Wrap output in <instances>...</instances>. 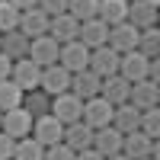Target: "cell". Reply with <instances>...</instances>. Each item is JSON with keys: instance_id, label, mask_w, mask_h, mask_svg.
Wrapping results in <instances>:
<instances>
[{"instance_id": "1", "label": "cell", "mask_w": 160, "mask_h": 160, "mask_svg": "<svg viewBox=\"0 0 160 160\" xmlns=\"http://www.w3.org/2000/svg\"><path fill=\"white\" fill-rule=\"evenodd\" d=\"M80 112H83V99L77 96V93H58V96H51V115L58 118L61 125H71L80 118Z\"/></svg>"}, {"instance_id": "2", "label": "cell", "mask_w": 160, "mask_h": 160, "mask_svg": "<svg viewBox=\"0 0 160 160\" xmlns=\"http://www.w3.org/2000/svg\"><path fill=\"white\" fill-rule=\"evenodd\" d=\"M138 32H141V29H135L128 19H122V22L109 26L106 45H109L112 51H118V55H125V51H135V48H138Z\"/></svg>"}, {"instance_id": "3", "label": "cell", "mask_w": 160, "mask_h": 160, "mask_svg": "<svg viewBox=\"0 0 160 160\" xmlns=\"http://www.w3.org/2000/svg\"><path fill=\"white\" fill-rule=\"evenodd\" d=\"M32 122H35V118L19 106V109H10V112L0 115V131L10 135L13 141H19V138H26V135H32Z\"/></svg>"}, {"instance_id": "4", "label": "cell", "mask_w": 160, "mask_h": 160, "mask_svg": "<svg viewBox=\"0 0 160 160\" xmlns=\"http://www.w3.org/2000/svg\"><path fill=\"white\" fill-rule=\"evenodd\" d=\"M58 55H61V45H58L48 32H45V35H38V38H29V61H35L38 68L58 64Z\"/></svg>"}, {"instance_id": "5", "label": "cell", "mask_w": 160, "mask_h": 160, "mask_svg": "<svg viewBox=\"0 0 160 160\" xmlns=\"http://www.w3.org/2000/svg\"><path fill=\"white\" fill-rule=\"evenodd\" d=\"M38 90H45L48 96L68 93V90H71V71H68V68H61V64H48V68H42Z\"/></svg>"}, {"instance_id": "6", "label": "cell", "mask_w": 160, "mask_h": 160, "mask_svg": "<svg viewBox=\"0 0 160 160\" xmlns=\"http://www.w3.org/2000/svg\"><path fill=\"white\" fill-rule=\"evenodd\" d=\"M118 51H112L109 45H96V48H90V64L87 68L96 74V77H112L118 74Z\"/></svg>"}, {"instance_id": "7", "label": "cell", "mask_w": 160, "mask_h": 160, "mask_svg": "<svg viewBox=\"0 0 160 160\" xmlns=\"http://www.w3.org/2000/svg\"><path fill=\"white\" fill-rule=\"evenodd\" d=\"M32 138L42 144V148H51V144H58L64 138V125L51 112H45V115H38L35 122H32Z\"/></svg>"}, {"instance_id": "8", "label": "cell", "mask_w": 160, "mask_h": 160, "mask_svg": "<svg viewBox=\"0 0 160 160\" xmlns=\"http://www.w3.org/2000/svg\"><path fill=\"white\" fill-rule=\"evenodd\" d=\"M38 77H42V68H38L35 61H29V58L13 61V68H10V80H13V83H16L22 93L38 90Z\"/></svg>"}, {"instance_id": "9", "label": "cell", "mask_w": 160, "mask_h": 160, "mask_svg": "<svg viewBox=\"0 0 160 160\" xmlns=\"http://www.w3.org/2000/svg\"><path fill=\"white\" fill-rule=\"evenodd\" d=\"M112 102H106L102 96H93V99H83V112H80V122H87L90 128H102L112 122Z\"/></svg>"}, {"instance_id": "10", "label": "cell", "mask_w": 160, "mask_h": 160, "mask_svg": "<svg viewBox=\"0 0 160 160\" xmlns=\"http://www.w3.org/2000/svg\"><path fill=\"white\" fill-rule=\"evenodd\" d=\"M58 64H61V68H68L71 74L83 71L87 64H90V48L80 42V38H74V42H64V45H61V55H58Z\"/></svg>"}, {"instance_id": "11", "label": "cell", "mask_w": 160, "mask_h": 160, "mask_svg": "<svg viewBox=\"0 0 160 160\" xmlns=\"http://www.w3.org/2000/svg\"><path fill=\"white\" fill-rule=\"evenodd\" d=\"M96 154L102 157H112V154H122V131L112 128V125H102V128H93V144H90Z\"/></svg>"}, {"instance_id": "12", "label": "cell", "mask_w": 160, "mask_h": 160, "mask_svg": "<svg viewBox=\"0 0 160 160\" xmlns=\"http://www.w3.org/2000/svg\"><path fill=\"white\" fill-rule=\"evenodd\" d=\"M148 61L151 58H144L141 51H125L122 58H118V74H122L128 83H138V80H148Z\"/></svg>"}, {"instance_id": "13", "label": "cell", "mask_w": 160, "mask_h": 160, "mask_svg": "<svg viewBox=\"0 0 160 160\" xmlns=\"http://www.w3.org/2000/svg\"><path fill=\"white\" fill-rule=\"evenodd\" d=\"M48 35L55 38L58 45L74 42V38L80 35V19L71 16V13H58V16H51V22H48Z\"/></svg>"}, {"instance_id": "14", "label": "cell", "mask_w": 160, "mask_h": 160, "mask_svg": "<svg viewBox=\"0 0 160 160\" xmlns=\"http://www.w3.org/2000/svg\"><path fill=\"white\" fill-rule=\"evenodd\" d=\"M128 102L135 106V109H154L160 102V90L154 80H138V83H131V93H128Z\"/></svg>"}, {"instance_id": "15", "label": "cell", "mask_w": 160, "mask_h": 160, "mask_svg": "<svg viewBox=\"0 0 160 160\" xmlns=\"http://www.w3.org/2000/svg\"><path fill=\"white\" fill-rule=\"evenodd\" d=\"M125 19L135 26V29H151V26H157V7L148 3V0H128Z\"/></svg>"}, {"instance_id": "16", "label": "cell", "mask_w": 160, "mask_h": 160, "mask_svg": "<svg viewBox=\"0 0 160 160\" xmlns=\"http://www.w3.org/2000/svg\"><path fill=\"white\" fill-rule=\"evenodd\" d=\"M128 93H131V83L122 77V74H112V77H102V87H99V96L112 106H122L128 102Z\"/></svg>"}, {"instance_id": "17", "label": "cell", "mask_w": 160, "mask_h": 160, "mask_svg": "<svg viewBox=\"0 0 160 160\" xmlns=\"http://www.w3.org/2000/svg\"><path fill=\"white\" fill-rule=\"evenodd\" d=\"M48 22H51V16H45L38 7L19 13V32H22L26 38H38V35H45V32H48Z\"/></svg>"}, {"instance_id": "18", "label": "cell", "mask_w": 160, "mask_h": 160, "mask_svg": "<svg viewBox=\"0 0 160 160\" xmlns=\"http://www.w3.org/2000/svg\"><path fill=\"white\" fill-rule=\"evenodd\" d=\"M99 87H102V77H96L90 68L71 74V93H77L80 99H93V96H99Z\"/></svg>"}, {"instance_id": "19", "label": "cell", "mask_w": 160, "mask_h": 160, "mask_svg": "<svg viewBox=\"0 0 160 160\" xmlns=\"http://www.w3.org/2000/svg\"><path fill=\"white\" fill-rule=\"evenodd\" d=\"M61 141L68 144L71 151H83V148H90V144H93V128L77 118V122L64 125V138H61Z\"/></svg>"}, {"instance_id": "20", "label": "cell", "mask_w": 160, "mask_h": 160, "mask_svg": "<svg viewBox=\"0 0 160 160\" xmlns=\"http://www.w3.org/2000/svg\"><path fill=\"white\" fill-rule=\"evenodd\" d=\"M0 51L10 58V61H19V58H29V38H26L19 29L3 32L0 35Z\"/></svg>"}, {"instance_id": "21", "label": "cell", "mask_w": 160, "mask_h": 160, "mask_svg": "<svg viewBox=\"0 0 160 160\" xmlns=\"http://www.w3.org/2000/svg\"><path fill=\"white\" fill-rule=\"evenodd\" d=\"M106 35H109V26H106L99 16H93V19H83L80 22V42H83L87 48H96V45H106Z\"/></svg>"}, {"instance_id": "22", "label": "cell", "mask_w": 160, "mask_h": 160, "mask_svg": "<svg viewBox=\"0 0 160 160\" xmlns=\"http://www.w3.org/2000/svg\"><path fill=\"white\" fill-rule=\"evenodd\" d=\"M112 128H118L122 135H128V131H135L141 125V109H135L131 102H122V106H115L112 109Z\"/></svg>"}, {"instance_id": "23", "label": "cell", "mask_w": 160, "mask_h": 160, "mask_svg": "<svg viewBox=\"0 0 160 160\" xmlns=\"http://www.w3.org/2000/svg\"><path fill=\"white\" fill-rule=\"evenodd\" d=\"M148 148H151V138L144 135L141 128L122 135V154H125L128 160H144V157H148Z\"/></svg>"}, {"instance_id": "24", "label": "cell", "mask_w": 160, "mask_h": 160, "mask_svg": "<svg viewBox=\"0 0 160 160\" xmlns=\"http://www.w3.org/2000/svg\"><path fill=\"white\" fill-rule=\"evenodd\" d=\"M22 109L29 112L32 118H38V115L51 112V96L45 90H29V93H22Z\"/></svg>"}, {"instance_id": "25", "label": "cell", "mask_w": 160, "mask_h": 160, "mask_svg": "<svg viewBox=\"0 0 160 160\" xmlns=\"http://www.w3.org/2000/svg\"><path fill=\"white\" fill-rule=\"evenodd\" d=\"M125 13H128V0H99L96 16H99L106 26H115V22L125 19Z\"/></svg>"}, {"instance_id": "26", "label": "cell", "mask_w": 160, "mask_h": 160, "mask_svg": "<svg viewBox=\"0 0 160 160\" xmlns=\"http://www.w3.org/2000/svg\"><path fill=\"white\" fill-rule=\"evenodd\" d=\"M22 106V90L13 83V80H0V112H10V109H19Z\"/></svg>"}, {"instance_id": "27", "label": "cell", "mask_w": 160, "mask_h": 160, "mask_svg": "<svg viewBox=\"0 0 160 160\" xmlns=\"http://www.w3.org/2000/svg\"><path fill=\"white\" fill-rule=\"evenodd\" d=\"M42 157H45V148H42L32 135L19 138L16 148H13V160H42Z\"/></svg>"}, {"instance_id": "28", "label": "cell", "mask_w": 160, "mask_h": 160, "mask_svg": "<svg viewBox=\"0 0 160 160\" xmlns=\"http://www.w3.org/2000/svg\"><path fill=\"white\" fill-rule=\"evenodd\" d=\"M138 51H141L144 58H157L160 55V29H157V26L138 32Z\"/></svg>"}, {"instance_id": "29", "label": "cell", "mask_w": 160, "mask_h": 160, "mask_svg": "<svg viewBox=\"0 0 160 160\" xmlns=\"http://www.w3.org/2000/svg\"><path fill=\"white\" fill-rule=\"evenodd\" d=\"M99 10V0H68V13L71 16H77L80 22L83 19H93Z\"/></svg>"}, {"instance_id": "30", "label": "cell", "mask_w": 160, "mask_h": 160, "mask_svg": "<svg viewBox=\"0 0 160 160\" xmlns=\"http://www.w3.org/2000/svg\"><path fill=\"white\" fill-rule=\"evenodd\" d=\"M19 29V10L10 0H0V32H13Z\"/></svg>"}, {"instance_id": "31", "label": "cell", "mask_w": 160, "mask_h": 160, "mask_svg": "<svg viewBox=\"0 0 160 160\" xmlns=\"http://www.w3.org/2000/svg\"><path fill=\"white\" fill-rule=\"evenodd\" d=\"M138 128H141L148 138H157V135H160V106L141 112V125H138Z\"/></svg>"}, {"instance_id": "32", "label": "cell", "mask_w": 160, "mask_h": 160, "mask_svg": "<svg viewBox=\"0 0 160 160\" xmlns=\"http://www.w3.org/2000/svg\"><path fill=\"white\" fill-rule=\"evenodd\" d=\"M74 154L77 151H71L64 141H58V144H51V148H45V157L42 160H74Z\"/></svg>"}, {"instance_id": "33", "label": "cell", "mask_w": 160, "mask_h": 160, "mask_svg": "<svg viewBox=\"0 0 160 160\" xmlns=\"http://www.w3.org/2000/svg\"><path fill=\"white\" fill-rule=\"evenodd\" d=\"M35 7L45 16H58V13H68V0H35Z\"/></svg>"}, {"instance_id": "34", "label": "cell", "mask_w": 160, "mask_h": 160, "mask_svg": "<svg viewBox=\"0 0 160 160\" xmlns=\"http://www.w3.org/2000/svg\"><path fill=\"white\" fill-rule=\"evenodd\" d=\"M13 148H16V141L0 131V160H13Z\"/></svg>"}, {"instance_id": "35", "label": "cell", "mask_w": 160, "mask_h": 160, "mask_svg": "<svg viewBox=\"0 0 160 160\" xmlns=\"http://www.w3.org/2000/svg\"><path fill=\"white\" fill-rule=\"evenodd\" d=\"M74 160H106V157L96 154L93 148H83V151H77V154H74Z\"/></svg>"}, {"instance_id": "36", "label": "cell", "mask_w": 160, "mask_h": 160, "mask_svg": "<svg viewBox=\"0 0 160 160\" xmlns=\"http://www.w3.org/2000/svg\"><path fill=\"white\" fill-rule=\"evenodd\" d=\"M10 68H13V61L3 55V51H0V80H7V77H10Z\"/></svg>"}, {"instance_id": "37", "label": "cell", "mask_w": 160, "mask_h": 160, "mask_svg": "<svg viewBox=\"0 0 160 160\" xmlns=\"http://www.w3.org/2000/svg\"><path fill=\"white\" fill-rule=\"evenodd\" d=\"M157 77H160V64H157V58H151V61H148V80L157 83Z\"/></svg>"}, {"instance_id": "38", "label": "cell", "mask_w": 160, "mask_h": 160, "mask_svg": "<svg viewBox=\"0 0 160 160\" xmlns=\"http://www.w3.org/2000/svg\"><path fill=\"white\" fill-rule=\"evenodd\" d=\"M10 3H13V7H16V10L22 13V10H32V7H35V0H10Z\"/></svg>"}, {"instance_id": "39", "label": "cell", "mask_w": 160, "mask_h": 160, "mask_svg": "<svg viewBox=\"0 0 160 160\" xmlns=\"http://www.w3.org/2000/svg\"><path fill=\"white\" fill-rule=\"evenodd\" d=\"M106 160H128L125 154H112V157H106Z\"/></svg>"}, {"instance_id": "40", "label": "cell", "mask_w": 160, "mask_h": 160, "mask_svg": "<svg viewBox=\"0 0 160 160\" xmlns=\"http://www.w3.org/2000/svg\"><path fill=\"white\" fill-rule=\"evenodd\" d=\"M148 3H154V7H157V3H160V0H148Z\"/></svg>"}, {"instance_id": "41", "label": "cell", "mask_w": 160, "mask_h": 160, "mask_svg": "<svg viewBox=\"0 0 160 160\" xmlns=\"http://www.w3.org/2000/svg\"><path fill=\"white\" fill-rule=\"evenodd\" d=\"M144 160H151V157H144Z\"/></svg>"}, {"instance_id": "42", "label": "cell", "mask_w": 160, "mask_h": 160, "mask_svg": "<svg viewBox=\"0 0 160 160\" xmlns=\"http://www.w3.org/2000/svg\"><path fill=\"white\" fill-rule=\"evenodd\" d=\"M0 35H3V32H0Z\"/></svg>"}, {"instance_id": "43", "label": "cell", "mask_w": 160, "mask_h": 160, "mask_svg": "<svg viewBox=\"0 0 160 160\" xmlns=\"http://www.w3.org/2000/svg\"><path fill=\"white\" fill-rule=\"evenodd\" d=\"M0 115H3V112H0Z\"/></svg>"}]
</instances>
